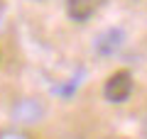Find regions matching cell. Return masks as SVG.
<instances>
[{"label": "cell", "mask_w": 147, "mask_h": 139, "mask_svg": "<svg viewBox=\"0 0 147 139\" xmlns=\"http://www.w3.org/2000/svg\"><path fill=\"white\" fill-rule=\"evenodd\" d=\"M120 46H123V32L120 29H105L96 39V51L100 56H113Z\"/></svg>", "instance_id": "277c9868"}, {"label": "cell", "mask_w": 147, "mask_h": 139, "mask_svg": "<svg viewBox=\"0 0 147 139\" xmlns=\"http://www.w3.org/2000/svg\"><path fill=\"white\" fill-rule=\"evenodd\" d=\"M12 117L20 124H34L42 120V105H39V100H20L12 108Z\"/></svg>", "instance_id": "3957f363"}, {"label": "cell", "mask_w": 147, "mask_h": 139, "mask_svg": "<svg viewBox=\"0 0 147 139\" xmlns=\"http://www.w3.org/2000/svg\"><path fill=\"white\" fill-rule=\"evenodd\" d=\"M130 93H132V76L127 71H115L108 81H105L103 95L110 103H125Z\"/></svg>", "instance_id": "6da1fadb"}, {"label": "cell", "mask_w": 147, "mask_h": 139, "mask_svg": "<svg viewBox=\"0 0 147 139\" xmlns=\"http://www.w3.org/2000/svg\"><path fill=\"white\" fill-rule=\"evenodd\" d=\"M105 5V0H66V15L76 22H86Z\"/></svg>", "instance_id": "7a4b0ae2"}]
</instances>
